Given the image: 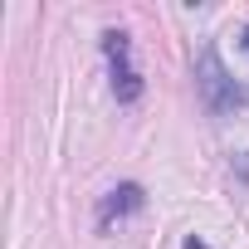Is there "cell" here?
I'll list each match as a JSON object with an SVG mask.
<instances>
[{"instance_id": "1", "label": "cell", "mask_w": 249, "mask_h": 249, "mask_svg": "<svg viewBox=\"0 0 249 249\" xmlns=\"http://www.w3.org/2000/svg\"><path fill=\"white\" fill-rule=\"evenodd\" d=\"M196 83H200V98H205L210 112H234V107L249 103V88H239V83L225 73V64H220V54H215L210 44H205L200 59H196Z\"/></svg>"}, {"instance_id": "2", "label": "cell", "mask_w": 249, "mask_h": 249, "mask_svg": "<svg viewBox=\"0 0 249 249\" xmlns=\"http://www.w3.org/2000/svg\"><path fill=\"white\" fill-rule=\"evenodd\" d=\"M103 54H107V69H112V93L117 103H137L142 98V73L132 64V39L122 30H107L103 35Z\"/></svg>"}, {"instance_id": "3", "label": "cell", "mask_w": 249, "mask_h": 249, "mask_svg": "<svg viewBox=\"0 0 249 249\" xmlns=\"http://www.w3.org/2000/svg\"><path fill=\"white\" fill-rule=\"evenodd\" d=\"M142 200H147V196H142V186H137V181H122L117 191H107V196H103V205H98V225L107 230L112 220H122V215L142 210Z\"/></svg>"}, {"instance_id": "4", "label": "cell", "mask_w": 249, "mask_h": 249, "mask_svg": "<svg viewBox=\"0 0 249 249\" xmlns=\"http://www.w3.org/2000/svg\"><path fill=\"white\" fill-rule=\"evenodd\" d=\"M186 249H205V244H200V239H196V234H191V239H186Z\"/></svg>"}, {"instance_id": "5", "label": "cell", "mask_w": 249, "mask_h": 249, "mask_svg": "<svg viewBox=\"0 0 249 249\" xmlns=\"http://www.w3.org/2000/svg\"><path fill=\"white\" fill-rule=\"evenodd\" d=\"M244 49H249V30H244Z\"/></svg>"}]
</instances>
